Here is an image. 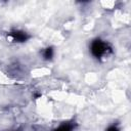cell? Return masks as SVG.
I'll return each mask as SVG.
<instances>
[{"instance_id": "obj_1", "label": "cell", "mask_w": 131, "mask_h": 131, "mask_svg": "<svg viewBox=\"0 0 131 131\" xmlns=\"http://www.w3.org/2000/svg\"><path fill=\"white\" fill-rule=\"evenodd\" d=\"M90 51L91 54L96 57V58H100L101 56H103L106 51H107V44L103 41H101L100 39H96L94 41H92L91 45H90Z\"/></svg>"}, {"instance_id": "obj_2", "label": "cell", "mask_w": 131, "mask_h": 131, "mask_svg": "<svg viewBox=\"0 0 131 131\" xmlns=\"http://www.w3.org/2000/svg\"><path fill=\"white\" fill-rule=\"evenodd\" d=\"M9 37L11 38L12 41L14 42H26L28 39H29V35L26 33V32H23V31H12L10 32L9 34Z\"/></svg>"}, {"instance_id": "obj_3", "label": "cell", "mask_w": 131, "mask_h": 131, "mask_svg": "<svg viewBox=\"0 0 131 131\" xmlns=\"http://www.w3.org/2000/svg\"><path fill=\"white\" fill-rule=\"evenodd\" d=\"M54 131H73V125L69 123H64L59 127H57Z\"/></svg>"}, {"instance_id": "obj_4", "label": "cell", "mask_w": 131, "mask_h": 131, "mask_svg": "<svg viewBox=\"0 0 131 131\" xmlns=\"http://www.w3.org/2000/svg\"><path fill=\"white\" fill-rule=\"evenodd\" d=\"M43 56H44L45 59H51L52 56H53V49H52V47H47L44 50V52H43Z\"/></svg>"}, {"instance_id": "obj_5", "label": "cell", "mask_w": 131, "mask_h": 131, "mask_svg": "<svg viewBox=\"0 0 131 131\" xmlns=\"http://www.w3.org/2000/svg\"><path fill=\"white\" fill-rule=\"evenodd\" d=\"M106 131H119V129H118L115 125H112V126H110V127L106 129Z\"/></svg>"}]
</instances>
